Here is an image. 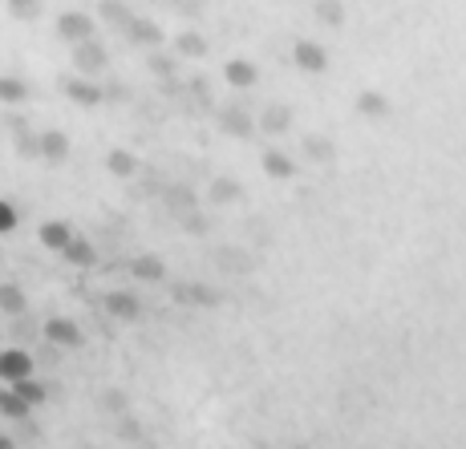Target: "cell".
I'll return each mask as SVG.
<instances>
[{"mask_svg":"<svg viewBox=\"0 0 466 449\" xmlns=\"http://www.w3.org/2000/svg\"><path fill=\"white\" fill-rule=\"evenodd\" d=\"M21 376H33V356L21 353V348H5L0 353V381H21Z\"/></svg>","mask_w":466,"mask_h":449,"instance_id":"1","label":"cell"},{"mask_svg":"<svg viewBox=\"0 0 466 449\" xmlns=\"http://www.w3.org/2000/svg\"><path fill=\"white\" fill-rule=\"evenodd\" d=\"M41 332H45V340H53V344H66V348L82 344V332H77V324H69V320H49Z\"/></svg>","mask_w":466,"mask_h":449,"instance_id":"2","label":"cell"},{"mask_svg":"<svg viewBox=\"0 0 466 449\" xmlns=\"http://www.w3.org/2000/svg\"><path fill=\"white\" fill-rule=\"evenodd\" d=\"M57 29H61V37H69V41H86L89 37V21H86V16H77V13L61 16Z\"/></svg>","mask_w":466,"mask_h":449,"instance_id":"3","label":"cell"},{"mask_svg":"<svg viewBox=\"0 0 466 449\" xmlns=\"http://www.w3.org/2000/svg\"><path fill=\"white\" fill-rule=\"evenodd\" d=\"M29 401H25V397H16V393L13 389H8V393H0V413H5V417H13V421H25V417H29Z\"/></svg>","mask_w":466,"mask_h":449,"instance_id":"4","label":"cell"},{"mask_svg":"<svg viewBox=\"0 0 466 449\" xmlns=\"http://www.w3.org/2000/svg\"><path fill=\"white\" fill-rule=\"evenodd\" d=\"M69 239H74V235H69L66 223H45V227H41V244L53 247V251H61V247L69 244Z\"/></svg>","mask_w":466,"mask_h":449,"instance_id":"5","label":"cell"},{"mask_svg":"<svg viewBox=\"0 0 466 449\" xmlns=\"http://www.w3.org/2000/svg\"><path fill=\"white\" fill-rule=\"evenodd\" d=\"M25 97H29V85H25L21 77H0V102L16 105V102H25Z\"/></svg>","mask_w":466,"mask_h":449,"instance_id":"6","label":"cell"},{"mask_svg":"<svg viewBox=\"0 0 466 449\" xmlns=\"http://www.w3.org/2000/svg\"><path fill=\"white\" fill-rule=\"evenodd\" d=\"M0 308L13 312V316H16V312H25V292H21V287H16V284H0Z\"/></svg>","mask_w":466,"mask_h":449,"instance_id":"7","label":"cell"},{"mask_svg":"<svg viewBox=\"0 0 466 449\" xmlns=\"http://www.w3.org/2000/svg\"><path fill=\"white\" fill-rule=\"evenodd\" d=\"M66 150H69L66 134H45V138H41V155L53 158V163H57V158H66Z\"/></svg>","mask_w":466,"mask_h":449,"instance_id":"8","label":"cell"},{"mask_svg":"<svg viewBox=\"0 0 466 449\" xmlns=\"http://www.w3.org/2000/svg\"><path fill=\"white\" fill-rule=\"evenodd\" d=\"M77 65H82L86 74H94V69H102V53L89 49V45L82 41V49H77Z\"/></svg>","mask_w":466,"mask_h":449,"instance_id":"9","label":"cell"},{"mask_svg":"<svg viewBox=\"0 0 466 449\" xmlns=\"http://www.w3.org/2000/svg\"><path fill=\"white\" fill-rule=\"evenodd\" d=\"M61 251H66V255L74 259V264H89V259H94V251H89V247L82 244V239H69V244L61 247Z\"/></svg>","mask_w":466,"mask_h":449,"instance_id":"10","label":"cell"},{"mask_svg":"<svg viewBox=\"0 0 466 449\" xmlns=\"http://www.w3.org/2000/svg\"><path fill=\"white\" fill-rule=\"evenodd\" d=\"M69 97H77V102L94 105V102H97V89H94V85H82V82H69Z\"/></svg>","mask_w":466,"mask_h":449,"instance_id":"11","label":"cell"},{"mask_svg":"<svg viewBox=\"0 0 466 449\" xmlns=\"http://www.w3.org/2000/svg\"><path fill=\"white\" fill-rule=\"evenodd\" d=\"M13 227H16V211H13V203L0 199V235H5V231H13Z\"/></svg>","mask_w":466,"mask_h":449,"instance_id":"12","label":"cell"},{"mask_svg":"<svg viewBox=\"0 0 466 449\" xmlns=\"http://www.w3.org/2000/svg\"><path fill=\"white\" fill-rule=\"evenodd\" d=\"M8 8H13L16 16H33L37 13V0H8Z\"/></svg>","mask_w":466,"mask_h":449,"instance_id":"13","label":"cell"}]
</instances>
